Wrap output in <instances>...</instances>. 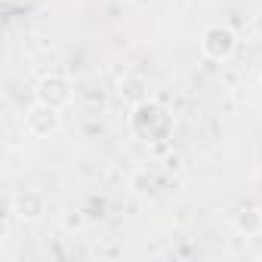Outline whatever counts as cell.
Wrapping results in <instances>:
<instances>
[{
    "label": "cell",
    "instance_id": "9c48e42d",
    "mask_svg": "<svg viewBox=\"0 0 262 262\" xmlns=\"http://www.w3.org/2000/svg\"><path fill=\"white\" fill-rule=\"evenodd\" d=\"M136 4H145V0H136Z\"/></svg>",
    "mask_w": 262,
    "mask_h": 262
},
{
    "label": "cell",
    "instance_id": "52a82bcc",
    "mask_svg": "<svg viewBox=\"0 0 262 262\" xmlns=\"http://www.w3.org/2000/svg\"><path fill=\"white\" fill-rule=\"evenodd\" d=\"M120 96H123L126 102H133V105H139V102L148 99V96H145V83H142L139 77H123V80H120Z\"/></svg>",
    "mask_w": 262,
    "mask_h": 262
},
{
    "label": "cell",
    "instance_id": "8992f818",
    "mask_svg": "<svg viewBox=\"0 0 262 262\" xmlns=\"http://www.w3.org/2000/svg\"><path fill=\"white\" fill-rule=\"evenodd\" d=\"M234 228L241 231V234H256V231H262V210H241L237 216H234Z\"/></svg>",
    "mask_w": 262,
    "mask_h": 262
},
{
    "label": "cell",
    "instance_id": "3957f363",
    "mask_svg": "<svg viewBox=\"0 0 262 262\" xmlns=\"http://www.w3.org/2000/svg\"><path fill=\"white\" fill-rule=\"evenodd\" d=\"M34 93H37V102H43L50 108H65L71 102V80L65 74H47V77H40Z\"/></svg>",
    "mask_w": 262,
    "mask_h": 262
},
{
    "label": "cell",
    "instance_id": "5b68a950",
    "mask_svg": "<svg viewBox=\"0 0 262 262\" xmlns=\"http://www.w3.org/2000/svg\"><path fill=\"white\" fill-rule=\"evenodd\" d=\"M10 213H16L19 222H37L47 213V201L40 191H19L10 201Z\"/></svg>",
    "mask_w": 262,
    "mask_h": 262
},
{
    "label": "cell",
    "instance_id": "ba28073f",
    "mask_svg": "<svg viewBox=\"0 0 262 262\" xmlns=\"http://www.w3.org/2000/svg\"><path fill=\"white\" fill-rule=\"evenodd\" d=\"M62 225H65L68 231H80V228L86 225V216H83L80 210H68V213H65V219H62Z\"/></svg>",
    "mask_w": 262,
    "mask_h": 262
},
{
    "label": "cell",
    "instance_id": "7a4b0ae2",
    "mask_svg": "<svg viewBox=\"0 0 262 262\" xmlns=\"http://www.w3.org/2000/svg\"><path fill=\"white\" fill-rule=\"evenodd\" d=\"M201 50L213 62H228L234 56V50H237V37H234V31L228 25H210L204 31V37H201Z\"/></svg>",
    "mask_w": 262,
    "mask_h": 262
},
{
    "label": "cell",
    "instance_id": "277c9868",
    "mask_svg": "<svg viewBox=\"0 0 262 262\" xmlns=\"http://www.w3.org/2000/svg\"><path fill=\"white\" fill-rule=\"evenodd\" d=\"M59 108H50V105H43V102H37L28 114H25V129L34 136V139H47V136H53L56 129H59Z\"/></svg>",
    "mask_w": 262,
    "mask_h": 262
},
{
    "label": "cell",
    "instance_id": "6da1fadb",
    "mask_svg": "<svg viewBox=\"0 0 262 262\" xmlns=\"http://www.w3.org/2000/svg\"><path fill=\"white\" fill-rule=\"evenodd\" d=\"M133 129H136L139 139L161 142V139H167V133L173 129V117H170L161 105H155V102L145 99V102H139L136 111H133Z\"/></svg>",
    "mask_w": 262,
    "mask_h": 262
}]
</instances>
